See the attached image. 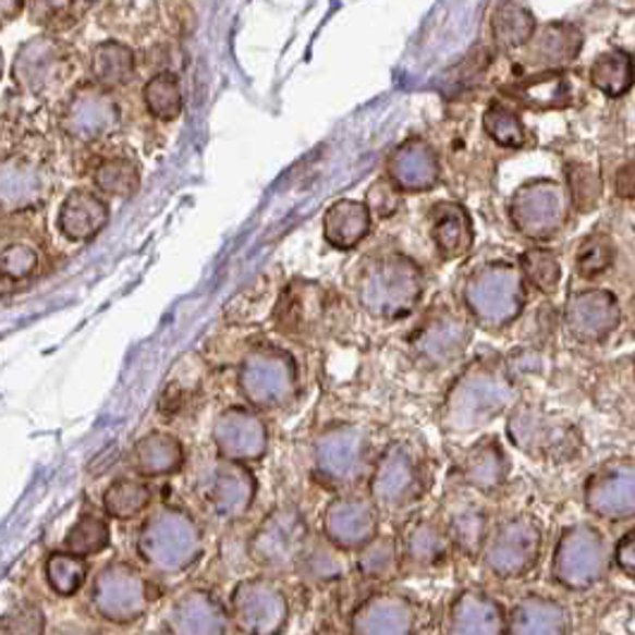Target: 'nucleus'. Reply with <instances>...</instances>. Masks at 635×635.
<instances>
[{"mask_svg": "<svg viewBox=\"0 0 635 635\" xmlns=\"http://www.w3.org/2000/svg\"><path fill=\"white\" fill-rule=\"evenodd\" d=\"M426 272L402 252L366 256L352 272V294L370 318L396 322L408 318L426 296Z\"/></svg>", "mask_w": 635, "mask_h": 635, "instance_id": "f257e3e1", "label": "nucleus"}, {"mask_svg": "<svg viewBox=\"0 0 635 635\" xmlns=\"http://www.w3.org/2000/svg\"><path fill=\"white\" fill-rule=\"evenodd\" d=\"M518 402L512 376L497 361H476L459 373L440 406V426L447 435H473L509 414Z\"/></svg>", "mask_w": 635, "mask_h": 635, "instance_id": "f03ea898", "label": "nucleus"}, {"mask_svg": "<svg viewBox=\"0 0 635 635\" xmlns=\"http://www.w3.org/2000/svg\"><path fill=\"white\" fill-rule=\"evenodd\" d=\"M459 298L473 326L485 332H502L526 310L528 284L516 260L490 258L464 278Z\"/></svg>", "mask_w": 635, "mask_h": 635, "instance_id": "7ed1b4c3", "label": "nucleus"}, {"mask_svg": "<svg viewBox=\"0 0 635 635\" xmlns=\"http://www.w3.org/2000/svg\"><path fill=\"white\" fill-rule=\"evenodd\" d=\"M430 492V464L411 440H394L368 473V497L380 514H404Z\"/></svg>", "mask_w": 635, "mask_h": 635, "instance_id": "20e7f679", "label": "nucleus"}, {"mask_svg": "<svg viewBox=\"0 0 635 635\" xmlns=\"http://www.w3.org/2000/svg\"><path fill=\"white\" fill-rule=\"evenodd\" d=\"M236 388L246 406L256 411H282L294 404L298 392V368L290 352L260 344L248 349L236 366Z\"/></svg>", "mask_w": 635, "mask_h": 635, "instance_id": "39448f33", "label": "nucleus"}, {"mask_svg": "<svg viewBox=\"0 0 635 635\" xmlns=\"http://www.w3.org/2000/svg\"><path fill=\"white\" fill-rule=\"evenodd\" d=\"M612 564L605 533L595 523H574L554 545L550 574L552 581L569 593H588L600 585Z\"/></svg>", "mask_w": 635, "mask_h": 635, "instance_id": "423d86ee", "label": "nucleus"}, {"mask_svg": "<svg viewBox=\"0 0 635 635\" xmlns=\"http://www.w3.org/2000/svg\"><path fill=\"white\" fill-rule=\"evenodd\" d=\"M370 459L368 435L352 423L322 428L310 444V478L326 490L354 488Z\"/></svg>", "mask_w": 635, "mask_h": 635, "instance_id": "0eeeda50", "label": "nucleus"}, {"mask_svg": "<svg viewBox=\"0 0 635 635\" xmlns=\"http://www.w3.org/2000/svg\"><path fill=\"white\" fill-rule=\"evenodd\" d=\"M204 552L202 528L182 506H166L139 535V554L163 574H184Z\"/></svg>", "mask_w": 635, "mask_h": 635, "instance_id": "6e6552de", "label": "nucleus"}, {"mask_svg": "<svg viewBox=\"0 0 635 635\" xmlns=\"http://www.w3.org/2000/svg\"><path fill=\"white\" fill-rule=\"evenodd\" d=\"M506 440L538 462L564 464L581 452V435L562 416L530 404H514L506 414Z\"/></svg>", "mask_w": 635, "mask_h": 635, "instance_id": "1a4fd4ad", "label": "nucleus"}, {"mask_svg": "<svg viewBox=\"0 0 635 635\" xmlns=\"http://www.w3.org/2000/svg\"><path fill=\"white\" fill-rule=\"evenodd\" d=\"M545 547V530L530 514H516L502 521L485 540L480 559L488 574L497 581L512 583L526 578L538 569Z\"/></svg>", "mask_w": 635, "mask_h": 635, "instance_id": "9d476101", "label": "nucleus"}, {"mask_svg": "<svg viewBox=\"0 0 635 635\" xmlns=\"http://www.w3.org/2000/svg\"><path fill=\"white\" fill-rule=\"evenodd\" d=\"M509 222L518 234L535 244L552 242L564 232L571 202L566 186L557 180H530L521 184L509 202Z\"/></svg>", "mask_w": 635, "mask_h": 635, "instance_id": "9b49d317", "label": "nucleus"}, {"mask_svg": "<svg viewBox=\"0 0 635 635\" xmlns=\"http://www.w3.org/2000/svg\"><path fill=\"white\" fill-rule=\"evenodd\" d=\"M310 545V528L302 509L282 504L258 523L246 542L248 559L266 571H292Z\"/></svg>", "mask_w": 635, "mask_h": 635, "instance_id": "f8f14e48", "label": "nucleus"}, {"mask_svg": "<svg viewBox=\"0 0 635 635\" xmlns=\"http://www.w3.org/2000/svg\"><path fill=\"white\" fill-rule=\"evenodd\" d=\"M228 614L234 631L246 635H278L288 631L292 607L288 593L276 581L254 576L236 583L230 595Z\"/></svg>", "mask_w": 635, "mask_h": 635, "instance_id": "ddd939ff", "label": "nucleus"}, {"mask_svg": "<svg viewBox=\"0 0 635 635\" xmlns=\"http://www.w3.org/2000/svg\"><path fill=\"white\" fill-rule=\"evenodd\" d=\"M196 494L210 518L218 523H236L252 512L258 480L252 466L218 459L198 480Z\"/></svg>", "mask_w": 635, "mask_h": 635, "instance_id": "4468645a", "label": "nucleus"}, {"mask_svg": "<svg viewBox=\"0 0 635 635\" xmlns=\"http://www.w3.org/2000/svg\"><path fill=\"white\" fill-rule=\"evenodd\" d=\"M583 504L597 521H633L635 468L631 459H612L593 471L583 485Z\"/></svg>", "mask_w": 635, "mask_h": 635, "instance_id": "2eb2a0df", "label": "nucleus"}, {"mask_svg": "<svg viewBox=\"0 0 635 635\" xmlns=\"http://www.w3.org/2000/svg\"><path fill=\"white\" fill-rule=\"evenodd\" d=\"M213 447L218 459L236 464H258L268 454L270 432L260 411L252 406H228L213 423Z\"/></svg>", "mask_w": 635, "mask_h": 635, "instance_id": "dca6fc26", "label": "nucleus"}, {"mask_svg": "<svg viewBox=\"0 0 635 635\" xmlns=\"http://www.w3.org/2000/svg\"><path fill=\"white\" fill-rule=\"evenodd\" d=\"M566 332L581 344H602L621 328L624 310L616 294L609 290H581L574 292L562 310Z\"/></svg>", "mask_w": 635, "mask_h": 635, "instance_id": "f3484780", "label": "nucleus"}, {"mask_svg": "<svg viewBox=\"0 0 635 635\" xmlns=\"http://www.w3.org/2000/svg\"><path fill=\"white\" fill-rule=\"evenodd\" d=\"M473 340V322L452 308H435L411 338L414 354L430 368L450 366Z\"/></svg>", "mask_w": 635, "mask_h": 635, "instance_id": "a211bd4d", "label": "nucleus"}, {"mask_svg": "<svg viewBox=\"0 0 635 635\" xmlns=\"http://www.w3.org/2000/svg\"><path fill=\"white\" fill-rule=\"evenodd\" d=\"M380 533V512L368 494H342L322 512V535L340 552H356Z\"/></svg>", "mask_w": 635, "mask_h": 635, "instance_id": "6ab92c4d", "label": "nucleus"}, {"mask_svg": "<svg viewBox=\"0 0 635 635\" xmlns=\"http://www.w3.org/2000/svg\"><path fill=\"white\" fill-rule=\"evenodd\" d=\"M330 304V294L320 284L298 280L282 292L280 302H276V308H272V316L284 334L314 338V334H322L328 326L332 310Z\"/></svg>", "mask_w": 635, "mask_h": 635, "instance_id": "aec40b11", "label": "nucleus"}, {"mask_svg": "<svg viewBox=\"0 0 635 635\" xmlns=\"http://www.w3.org/2000/svg\"><path fill=\"white\" fill-rule=\"evenodd\" d=\"M96 602L108 621L130 624L142 619L151 602L146 578L127 564L108 566L96 585Z\"/></svg>", "mask_w": 635, "mask_h": 635, "instance_id": "412c9836", "label": "nucleus"}, {"mask_svg": "<svg viewBox=\"0 0 635 635\" xmlns=\"http://www.w3.org/2000/svg\"><path fill=\"white\" fill-rule=\"evenodd\" d=\"M418 624V607L406 595L400 593H373L361 600L349 614V631L352 633H414Z\"/></svg>", "mask_w": 635, "mask_h": 635, "instance_id": "4be33fe9", "label": "nucleus"}, {"mask_svg": "<svg viewBox=\"0 0 635 635\" xmlns=\"http://www.w3.org/2000/svg\"><path fill=\"white\" fill-rule=\"evenodd\" d=\"M473 490H454L442 506V528L450 535L454 550L466 557H480L490 535V514Z\"/></svg>", "mask_w": 635, "mask_h": 635, "instance_id": "5701e85b", "label": "nucleus"}, {"mask_svg": "<svg viewBox=\"0 0 635 635\" xmlns=\"http://www.w3.org/2000/svg\"><path fill=\"white\" fill-rule=\"evenodd\" d=\"M442 166L435 148L423 139H411L394 148L388 160V178L402 194H426L440 184Z\"/></svg>", "mask_w": 635, "mask_h": 635, "instance_id": "b1692460", "label": "nucleus"}, {"mask_svg": "<svg viewBox=\"0 0 635 635\" xmlns=\"http://www.w3.org/2000/svg\"><path fill=\"white\" fill-rule=\"evenodd\" d=\"M396 547H400L402 566L411 571H423V574L450 564L454 552V545L442 528V523L430 518L411 521Z\"/></svg>", "mask_w": 635, "mask_h": 635, "instance_id": "393cba45", "label": "nucleus"}, {"mask_svg": "<svg viewBox=\"0 0 635 635\" xmlns=\"http://www.w3.org/2000/svg\"><path fill=\"white\" fill-rule=\"evenodd\" d=\"M444 628L454 635H500L506 631V609L488 593L462 590L450 605Z\"/></svg>", "mask_w": 635, "mask_h": 635, "instance_id": "a878e982", "label": "nucleus"}, {"mask_svg": "<svg viewBox=\"0 0 635 635\" xmlns=\"http://www.w3.org/2000/svg\"><path fill=\"white\" fill-rule=\"evenodd\" d=\"M428 234L442 260H459L471 254L476 230L468 208L459 202H438L428 213Z\"/></svg>", "mask_w": 635, "mask_h": 635, "instance_id": "bb28decb", "label": "nucleus"}, {"mask_svg": "<svg viewBox=\"0 0 635 635\" xmlns=\"http://www.w3.org/2000/svg\"><path fill=\"white\" fill-rule=\"evenodd\" d=\"M512 462L497 438H483L462 456L456 466L462 485L478 494H494L504 488Z\"/></svg>", "mask_w": 635, "mask_h": 635, "instance_id": "cd10ccee", "label": "nucleus"}, {"mask_svg": "<svg viewBox=\"0 0 635 635\" xmlns=\"http://www.w3.org/2000/svg\"><path fill=\"white\" fill-rule=\"evenodd\" d=\"M170 624L174 633H228L232 631L228 607L222 605L218 597L204 590L194 588L186 590L172 607Z\"/></svg>", "mask_w": 635, "mask_h": 635, "instance_id": "c85d7f7f", "label": "nucleus"}, {"mask_svg": "<svg viewBox=\"0 0 635 635\" xmlns=\"http://www.w3.org/2000/svg\"><path fill=\"white\" fill-rule=\"evenodd\" d=\"M110 208L101 196L89 190H74L58 210V230L70 242L86 244L103 232Z\"/></svg>", "mask_w": 635, "mask_h": 635, "instance_id": "c756f323", "label": "nucleus"}, {"mask_svg": "<svg viewBox=\"0 0 635 635\" xmlns=\"http://www.w3.org/2000/svg\"><path fill=\"white\" fill-rule=\"evenodd\" d=\"M571 631V614L566 605L552 597L530 595L506 612V631L512 635H562Z\"/></svg>", "mask_w": 635, "mask_h": 635, "instance_id": "7c9ffc66", "label": "nucleus"}, {"mask_svg": "<svg viewBox=\"0 0 635 635\" xmlns=\"http://www.w3.org/2000/svg\"><path fill=\"white\" fill-rule=\"evenodd\" d=\"M373 220L376 218H373L366 202L340 198L322 216V236L338 252H352L366 242L373 230Z\"/></svg>", "mask_w": 635, "mask_h": 635, "instance_id": "2f4dec72", "label": "nucleus"}, {"mask_svg": "<svg viewBox=\"0 0 635 635\" xmlns=\"http://www.w3.org/2000/svg\"><path fill=\"white\" fill-rule=\"evenodd\" d=\"M186 462L184 444L172 432L154 430L136 442L132 466L142 478H168L180 473Z\"/></svg>", "mask_w": 635, "mask_h": 635, "instance_id": "473e14b6", "label": "nucleus"}, {"mask_svg": "<svg viewBox=\"0 0 635 635\" xmlns=\"http://www.w3.org/2000/svg\"><path fill=\"white\" fill-rule=\"evenodd\" d=\"M509 94L530 110H554L571 103V86L564 77V72L557 70H547L540 74H533V77L523 82H516L512 89H509Z\"/></svg>", "mask_w": 635, "mask_h": 635, "instance_id": "72a5a7b5", "label": "nucleus"}, {"mask_svg": "<svg viewBox=\"0 0 635 635\" xmlns=\"http://www.w3.org/2000/svg\"><path fill=\"white\" fill-rule=\"evenodd\" d=\"M356 554V574L368 583H390L402 571L400 562V547L396 540L384 538V535H376L366 545H361Z\"/></svg>", "mask_w": 635, "mask_h": 635, "instance_id": "f704fd0d", "label": "nucleus"}, {"mask_svg": "<svg viewBox=\"0 0 635 635\" xmlns=\"http://www.w3.org/2000/svg\"><path fill=\"white\" fill-rule=\"evenodd\" d=\"M530 58L545 68L566 65L576 58L583 36L571 24H547L540 36H530Z\"/></svg>", "mask_w": 635, "mask_h": 635, "instance_id": "c9c22d12", "label": "nucleus"}, {"mask_svg": "<svg viewBox=\"0 0 635 635\" xmlns=\"http://www.w3.org/2000/svg\"><path fill=\"white\" fill-rule=\"evenodd\" d=\"M154 502V492L144 480L120 478L103 492V509L110 518L132 521L142 516Z\"/></svg>", "mask_w": 635, "mask_h": 635, "instance_id": "e433bc0d", "label": "nucleus"}, {"mask_svg": "<svg viewBox=\"0 0 635 635\" xmlns=\"http://www.w3.org/2000/svg\"><path fill=\"white\" fill-rule=\"evenodd\" d=\"M516 264L528 288L538 290L540 294H552L562 282V260L552 248L533 246L521 254Z\"/></svg>", "mask_w": 635, "mask_h": 635, "instance_id": "4c0bfd02", "label": "nucleus"}, {"mask_svg": "<svg viewBox=\"0 0 635 635\" xmlns=\"http://www.w3.org/2000/svg\"><path fill=\"white\" fill-rule=\"evenodd\" d=\"M595 89H600L609 98H621L633 86V62L628 53H605L595 60L590 70Z\"/></svg>", "mask_w": 635, "mask_h": 635, "instance_id": "58836bf2", "label": "nucleus"}, {"mask_svg": "<svg viewBox=\"0 0 635 635\" xmlns=\"http://www.w3.org/2000/svg\"><path fill=\"white\" fill-rule=\"evenodd\" d=\"M86 576H89V562H86V557H80L68 550L53 552L48 557L46 581L58 595L72 597L82 588Z\"/></svg>", "mask_w": 635, "mask_h": 635, "instance_id": "ea45409f", "label": "nucleus"}, {"mask_svg": "<svg viewBox=\"0 0 635 635\" xmlns=\"http://www.w3.org/2000/svg\"><path fill=\"white\" fill-rule=\"evenodd\" d=\"M492 34L500 46L518 48L535 34V20L523 5L502 3L492 17Z\"/></svg>", "mask_w": 635, "mask_h": 635, "instance_id": "a19ab883", "label": "nucleus"}, {"mask_svg": "<svg viewBox=\"0 0 635 635\" xmlns=\"http://www.w3.org/2000/svg\"><path fill=\"white\" fill-rule=\"evenodd\" d=\"M110 545V528L106 518L96 514H82L77 523L68 530L65 540H62V550L74 552L80 557L101 554Z\"/></svg>", "mask_w": 635, "mask_h": 635, "instance_id": "79ce46f5", "label": "nucleus"}, {"mask_svg": "<svg viewBox=\"0 0 635 635\" xmlns=\"http://www.w3.org/2000/svg\"><path fill=\"white\" fill-rule=\"evenodd\" d=\"M614 242L609 240L605 232H595L588 234L585 240L578 244L576 252V272L583 280H597L602 278L609 268L614 266Z\"/></svg>", "mask_w": 635, "mask_h": 635, "instance_id": "37998d69", "label": "nucleus"}, {"mask_svg": "<svg viewBox=\"0 0 635 635\" xmlns=\"http://www.w3.org/2000/svg\"><path fill=\"white\" fill-rule=\"evenodd\" d=\"M483 130L494 144H500L504 148H523L528 139L518 113L504 103H492L485 110Z\"/></svg>", "mask_w": 635, "mask_h": 635, "instance_id": "c03bdc74", "label": "nucleus"}, {"mask_svg": "<svg viewBox=\"0 0 635 635\" xmlns=\"http://www.w3.org/2000/svg\"><path fill=\"white\" fill-rule=\"evenodd\" d=\"M566 194L571 202V210L576 213H590L602 198V178L600 172L590 166L574 163L566 170Z\"/></svg>", "mask_w": 635, "mask_h": 635, "instance_id": "a18cd8bd", "label": "nucleus"}, {"mask_svg": "<svg viewBox=\"0 0 635 635\" xmlns=\"http://www.w3.org/2000/svg\"><path fill=\"white\" fill-rule=\"evenodd\" d=\"M144 101L148 113H151L156 120L170 122L182 113V91H180V82L174 74H156V77L146 84L144 89Z\"/></svg>", "mask_w": 635, "mask_h": 635, "instance_id": "49530a36", "label": "nucleus"}, {"mask_svg": "<svg viewBox=\"0 0 635 635\" xmlns=\"http://www.w3.org/2000/svg\"><path fill=\"white\" fill-rule=\"evenodd\" d=\"M134 72V58L127 48L120 44L98 46L94 56V74L103 86L127 84Z\"/></svg>", "mask_w": 635, "mask_h": 635, "instance_id": "de8ad7c7", "label": "nucleus"}, {"mask_svg": "<svg viewBox=\"0 0 635 635\" xmlns=\"http://www.w3.org/2000/svg\"><path fill=\"white\" fill-rule=\"evenodd\" d=\"M94 182L98 186V192L106 196L127 198L136 192V186H139V170H136V166L130 163V160L113 158L98 166Z\"/></svg>", "mask_w": 635, "mask_h": 635, "instance_id": "09e8293b", "label": "nucleus"}, {"mask_svg": "<svg viewBox=\"0 0 635 635\" xmlns=\"http://www.w3.org/2000/svg\"><path fill=\"white\" fill-rule=\"evenodd\" d=\"M296 569L302 571V576L310 583H334L344 576L340 550L330 542L328 547H314V542H310Z\"/></svg>", "mask_w": 635, "mask_h": 635, "instance_id": "8fccbe9b", "label": "nucleus"}, {"mask_svg": "<svg viewBox=\"0 0 635 635\" xmlns=\"http://www.w3.org/2000/svg\"><path fill=\"white\" fill-rule=\"evenodd\" d=\"M402 204V192L396 186L382 178L370 186L366 194V206L373 213V218H392Z\"/></svg>", "mask_w": 635, "mask_h": 635, "instance_id": "3c124183", "label": "nucleus"}, {"mask_svg": "<svg viewBox=\"0 0 635 635\" xmlns=\"http://www.w3.org/2000/svg\"><path fill=\"white\" fill-rule=\"evenodd\" d=\"M612 562L626 578H635V530L628 528L621 538L616 540L612 550Z\"/></svg>", "mask_w": 635, "mask_h": 635, "instance_id": "603ef678", "label": "nucleus"}, {"mask_svg": "<svg viewBox=\"0 0 635 635\" xmlns=\"http://www.w3.org/2000/svg\"><path fill=\"white\" fill-rule=\"evenodd\" d=\"M77 113H80L77 118L80 127L89 132L106 127V122H108V106L106 101H101V98H84L77 108Z\"/></svg>", "mask_w": 635, "mask_h": 635, "instance_id": "864d4df0", "label": "nucleus"}, {"mask_svg": "<svg viewBox=\"0 0 635 635\" xmlns=\"http://www.w3.org/2000/svg\"><path fill=\"white\" fill-rule=\"evenodd\" d=\"M635 192V184H633V163H626L616 172V194L624 198V202H631Z\"/></svg>", "mask_w": 635, "mask_h": 635, "instance_id": "5fc2aeb1", "label": "nucleus"}, {"mask_svg": "<svg viewBox=\"0 0 635 635\" xmlns=\"http://www.w3.org/2000/svg\"><path fill=\"white\" fill-rule=\"evenodd\" d=\"M22 10V0H0V20H12Z\"/></svg>", "mask_w": 635, "mask_h": 635, "instance_id": "6e6d98bb", "label": "nucleus"}, {"mask_svg": "<svg viewBox=\"0 0 635 635\" xmlns=\"http://www.w3.org/2000/svg\"><path fill=\"white\" fill-rule=\"evenodd\" d=\"M8 282H12V280L5 276L3 270H0V292H5V284H8Z\"/></svg>", "mask_w": 635, "mask_h": 635, "instance_id": "4d7b16f0", "label": "nucleus"}, {"mask_svg": "<svg viewBox=\"0 0 635 635\" xmlns=\"http://www.w3.org/2000/svg\"><path fill=\"white\" fill-rule=\"evenodd\" d=\"M0 65H3V58H0Z\"/></svg>", "mask_w": 635, "mask_h": 635, "instance_id": "13d9d810", "label": "nucleus"}]
</instances>
